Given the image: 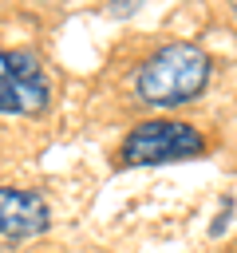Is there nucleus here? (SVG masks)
I'll return each mask as SVG.
<instances>
[{"mask_svg": "<svg viewBox=\"0 0 237 253\" xmlns=\"http://www.w3.org/2000/svg\"><path fill=\"white\" fill-rule=\"evenodd\" d=\"M209 83V55L201 43H166L142 59L134 75V95L146 107H182L198 99Z\"/></svg>", "mask_w": 237, "mask_h": 253, "instance_id": "nucleus-1", "label": "nucleus"}, {"mask_svg": "<svg viewBox=\"0 0 237 253\" xmlns=\"http://www.w3.org/2000/svg\"><path fill=\"white\" fill-rule=\"evenodd\" d=\"M47 225H51V213L36 190L0 186V237L28 241V237H40Z\"/></svg>", "mask_w": 237, "mask_h": 253, "instance_id": "nucleus-4", "label": "nucleus"}, {"mask_svg": "<svg viewBox=\"0 0 237 253\" xmlns=\"http://www.w3.org/2000/svg\"><path fill=\"white\" fill-rule=\"evenodd\" d=\"M51 99L47 75L32 51H0V115H40Z\"/></svg>", "mask_w": 237, "mask_h": 253, "instance_id": "nucleus-3", "label": "nucleus"}, {"mask_svg": "<svg viewBox=\"0 0 237 253\" xmlns=\"http://www.w3.org/2000/svg\"><path fill=\"white\" fill-rule=\"evenodd\" d=\"M233 20H237V4H233Z\"/></svg>", "mask_w": 237, "mask_h": 253, "instance_id": "nucleus-5", "label": "nucleus"}, {"mask_svg": "<svg viewBox=\"0 0 237 253\" xmlns=\"http://www.w3.org/2000/svg\"><path fill=\"white\" fill-rule=\"evenodd\" d=\"M205 150L201 130H194L190 123H174V119H154V123H138L126 142H122V162L126 166H162V162H178V158H194Z\"/></svg>", "mask_w": 237, "mask_h": 253, "instance_id": "nucleus-2", "label": "nucleus"}]
</instances>
